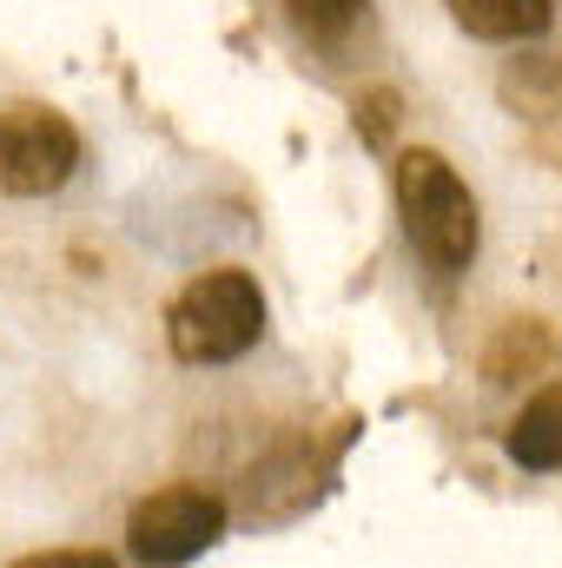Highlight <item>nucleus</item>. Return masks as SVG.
Returning <instances> with one entry per match:
<instances>
[{
    "label": "nucleus",
    "instance_id": "1",
    "mask_svg": "<svg viewBox=\"0 0 562 568\" xmlns=\"http://www.w3.org/2000/svg\"><path fill=\"white\" fill-rule=\"evenodd\" d=\"M398 212H404L411 252L430 272H443V278L470 272V258L483 245V212H476V192L463 185V172L443 152H430V145L398 152Z\"/></svg>",
    "mask_w": 562,
    "mask_h": 568
},
{
    "label": "nucleus",
    "instance_id": "2",
    "mask_svg": "<svg viewBox=\"0 0 562 568\" xmlns=\"http://www.w3.org/2000/svg\"><path fill=\"white\" fill-rule=\"evenodd\" d=\"M259 331H265V291L239 265L192 278L165 311V344L179 364H232L259 344Z\"/></svg>",
    "mask_w": 562,
    "mask_h": 568
},
{
    "label": "nucleus",
    "instance_id": "3",
    "mask_svg": "<svg viewBox=\"0 0 562 568\" xmlns=\"http://www.w3.org/2000/svg\"><path fill=\"white\" fill-rule=\"evenodd\" d=\"M80 172V133L47 106H0V192L47 199Z\"/></svg>",
    "mask_w": 562,
    "mask_h": 568
},
{
    "label": "nucleus",
    "instance_id": "4",
    "mask_svg": "<svg viewBox=\"0 0 562 568\" xmlns=\"http://www.w3.org/2000/svg\"><path fill=\"white\" fill-rule=\"evenodd\" d=\"M225 536V503L212 489H159L127 523V549L145 568H185Z\"/></svg>",
    "mask_w": 562,
    "mask_h": 568
},
{
    "label": "nucleus",
    "instance_id": "5",
    "mask_svg": "<svg viewBox=\"0 0 562 568\" xmlns=\"http://www.w3.org/2000/svg\"><path fill=\"white\" fill-rule=\"evenodd\" d=\"M443 7L456 13V27H463L470 40H496V47L536 40V33L556 20V0H443Z\"/></svg>",
    "mask_w": 562,
    "mask_h": 568
},
{
    "label": "nucleus",
    "instance_id": "6",
    "mask_svg": "<svg viewBox=\"0 0 562 568\" xmlns=\"http://www.w3.org/2000/svg\"><path fill=\"white\" fill-rule=\"evenodd\" d=\"M510 456L523 469H562V384L523 404V417L510 424Z\"/></svg>",
    "mask_w": 562,
    "mask_h": 568
},
{
    "label": "nucleus",
    "instance_id": "7",
    "mask_svg": "<svg viewBox=\"0 0 562 568\" xmlns=\"http://www.w3.org/2000/svg\"><path fill=\"white\" fill-rule=\"evenodd\" d=\"M291 7V20L311 33V40H324V47H338L358 20H364V0H284Z\"/></svg>",
    "mask_w": 562,
    "mask_h": 568
},
{
    "label": "nucleus",
    "instance_id": "8",
    "mask_svg": "<svg viewBox=\"0 0 562 568\" xmlns=\"http://www.w3.org/2000/svg\"><path fill=\"white\" fill-rule=\"evenodd\" d=\"M391 120H398V93H371V100H358V133L371 145L391 140Z\"/></svg>",
    "mask_w": 562,
    "mask_h": 568
},
{
    "label": "nucleus",
    "instance_id": "9",
    "mask_svg": "<svg viewBox=\"0 0 562 568\" xmlns=\"http://www.w3.org/2000/svg\"><path fill=\"white\" fill-rule=\"evenodd\" d=\"M13 568H120L100 549H40V556H20Z\"/></svg>",
    "mask_w": 562,
    "mask_h": 568
},
{
    "label": "nucleus",
    "instance_id": "10",
    "mask_svg": "<svg viewBox=\"0 0 562 568\" xmlns=\"http://www.w3.org/2000/svg\"><path fill=\"white\" fill-rule=\"evenodd\" d=\"M556 87H562V53H556Z\"/></svg>",
    "mask_w": 562,
    "mask_h": 568
}]
</instances>
